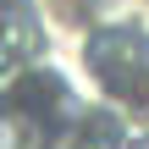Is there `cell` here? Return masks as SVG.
<instances>
[{"label":"cell","mask_w":149,"mask_h":149,"mask_svg":"<svg viewBox=\"0 0 149 149\" xmlns=\"http://www.w3.org/2000/svg\"><path fill=\"white\" fill-rule=\"evenodd\" d=\"M0 149H39V122L22 111H6L0 116Z\"/></svg>","instance_id":"cell-1"}]
</instances>
